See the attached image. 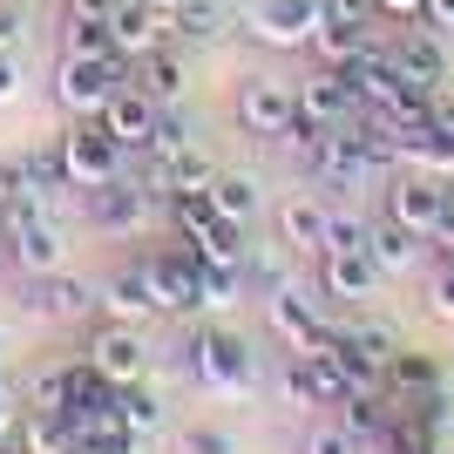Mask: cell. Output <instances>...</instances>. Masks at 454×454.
I'll return each instance as SVG.
<instances>
[{"instance_id":"36","label":"cell","mask_w":454,"mask_h":454,"mask_svg":"<svg viewBox=\"0 0 454 454\" xmlns=\"http://www.w3.org/2000/svg\"><path fill=\"white\" fill-rule=\"evenodd\" d=\"M0 204H41L35 197V163H27V156H0Z\"/></svg>"},{"instance_id":"19","label":"cell","mask_w":454,"mask_h":454,"mask_svg":"<svg viewBox=\"0 0 454 454\" xmlns=\"http://www.w3.org/2000/svg\"><path fill=\"white\" fill-rule=\"evenodd\" d=\"M156 115H163V109H156L150 95L136 89V82H122V89L109 95L102 122H109V136H115V143H122L129 156H143V150H150V129H156Z\"/></svg>"},{"instance_id":"25","label":"cell","mask_w":454,"mask_h":454,"mask_svg":"<svg viewBox=\"0 0 454 454\" xmlns=\"http://www.w3.org/2000/svg\"><path fill=\"white\" fill-rule=\"evenodd\" d=\"M373 20H319V35H312V55H319V68H346V61H360L366 48H373Z\"/></svg>"},{"instance_id":"53","label":"cell","mask_w":454,"mask_h":454,"mask_svg":"<svg viewBox=\"0 0 454 454\" xmlns=\"http://www.w3.org/2000/svg\"><path fill=\"white\" fill-rule=\"evenodd\" d=\"M448 204H454V176H448Z\"/></svg>"},{"instance_id":"46","label":"cell","mask_w":454,"mask_h":454,"mask_svg":"<svg viewBox=\"0 0 454 454\" xmlns=\"http://www.w3.org/2000/svg\"><path fill=\"white\" fill-rule=\"evenodd\" d=\"M20 95V68H14V55H7V48H0V109H7V102H14Z\"/></svg>"},{"instance_id":"49","label":"cell","mask_w":454,"mask_h":454,"mask_svg":"<svg viewBox=\"0 0 454 454\" xmlns=\"http://www.w3.org/2000/svg\"><path fill=\"white\" fill-rule=\"evenodd\" d=\"M420 20H427L434 35H448V27H454V0H427V7H420Z\"/></svg>"},{"instance_id":"55","label":"cell","mask_w":454,"mask_h":454,"mask_svg":"<svg viewBox=\"0 0 454 454\" xmlns=\"http://www.w3.org/2000/svg\"><path fill=\"white\" fill-rule=\"evenodd\" d=\"M0 454H14V448H0Z\"/></svg>"},{"instance_id":"13","label":"cell","mask_w":454,"mask_h":454,"mask_svg":"<svg viewBox=\"0 0 454 454\" xmlns=\"http://www.w3.org/2000/svg\"><path fill=\"white\" fill-rule=\"evenodd\" d=\"M197 265H204V258H197L190 245H163V251L143 258L156 312H197Z\"/></svg>"},{"instance_id":"35","label":"cell","mask_w":454,"mask_h":454,"mask_svg":"<svg viewBox=\"0 0 454 454\" xmlns=\"http://www.w3.org/2000/svg\"><path fill=\"white\" fill-rule=\"evenodd\" d=\"M61 48L68 55H115V41L102 20H75V14H61Z\"/></svg>"},{"instance_id":"28","label":"cell","mask_w":454,"mask_h":454,"mask_svg":"<svg viewBox=\"0 0 454 454\" xmlns=\"http://www.w3.org/2000/svg\"><path fill=\"white\" fill-rule=\"evenodd\" d=\"M434 387H441V360H434V353H407V346H400L394 360H387V387H380V394L420 400V394H434Z\"/></svg>"},{"instance_id":"52","label":"cell","mask_w":454,"mask_h":454,"mask_svg":"<svg viewBox=\"0 0 454 454\" xmlns=\"http://www.w3.org/2000/svg\"><path fill=\"white\" fill-rule=\"evenodd\" d=\"M0 265H7V224H0Z\"/></svg>"},{"instance_id":"54","label":"cell","mask_w":454,"mask_h":454,"mask_svg":"<svg viewBox=\"0 0 454 454\" xmlns=\"http://www.w3.org/2000/svg\"><path fill=\"white\" fill-rule=\"evenodd\" d=\"M434 454H454V448H434Z\"/></svg>"},{"instance_id":"1","label":"cell","mask_w":454,"mask_h":454,"mask_svg":"<svg viewBox=\"0 0 454 454\" xmlns=\"http://www.w3.org/2000/svg\"><path fill=\"white\" fill-rule=\"evenodd\" d=\"M55 150H61V170H68L75 190H102V184H115V176H129V150L109 136L102 115H68V129L55 136Z\"/></svg>"},{"instance_id":"15","label":"cell","mask_w":454,"mask_h":454,"mask_svg":"<svg viewBox=\"0 0 454 454\" xmlns=\"http://www.w3.org/2000/svg\"><path fill=\"white\" fill-rule=\"evenodd\" d=\"M27 305H35L41 319H61V325H75L95 312V285L75 278V271L61 265V271H41V278H27Z\"/></svg>"},{"instance_id":"6","label":"cell","mask_w":454,"mask_h":454,"mask_svg":"<svg viewBox=\"0 0 454 454\" xmlns=\"http://www.w3.org/2000/svg\"><path fill=\"white\" fill-rule=\"evenodd\" d=\"M319 20H325L319 0H251L245 35H251V41H265V48H312Z\"/></svg>"},{"instance_id":"22","label":"cell","mask_w":454,"mask_h":454,"mask_svg":"<svg viewBox=\"0 0 454 454\" xmlns=\"http://www.w3.org/2000/svg\"><path fill=\"white\" fill-rule=\"evenodd\" d=\"M210 176H217V163H210L197 143L190 150H176V156H156L150 163V190L170 204V197H190V190H210Z\"/></svg>"},{"instance_id":"10","label":"cell","mask_w":454,"mask_h":454,"mask_svg":"<svg viewBox=\"0 0 454 454\" xmlns=\"http://www.w3.org/2000/svg\"><path fill=\"white\" fill-rule=\"evenodd\" d=\"M292 115H299V89L278 75H245L238 82V122L251 136H285L292 129Z\"/></svg>"},{"instance_id":"21","label":"cell","mask_w":454,"mask_h":454,"mask_svg":"<svg viewBox=\"0 0 454 454\" xmlns=\"http://www.w3.org/2000/svg\"><path fill=\"white\" fill-rule=\"evenodd\" d=\"M325 224H333V204L312 197V190L278 204V245L285 251H325Z\"/></svg>"},{"instance_id":"9","label":"cell","mask_w":454,"mask_h":454,"mask_svg":"<svg viewBox=\"0 0 454 454\" xmlns=\"http://www.w3.org/2000/svg\"><path fill=\"white\" fill-rule=\"evenodd\" d=\"M346 394H353V380H346V366L333 360V346L292 353V366H285V400H292V407H340Z\"/></svg>"},{"instance_id":"3","label":"cell","mask_w":454,"mask_h":454,"mask_svg":"<svg viewBox=\"0 0 454 454\" xmlns=\"http://www.w3.org/2000/svg\"><path fill=\"white\" fill-rule=\"evenodd\" d=\"M122 82H129V61H122V55H61L55 102L68 115H102Z\"/></svg>"},{"instance_id":"29","label":"cell","mask_w":454,"mask_h":454,"mask_svg":"<svg viewBox=\"0 0 454 454\" xmlns=\"http://www.w3.org/2000/svg\"><path fill=\"white\" fill-rule=\"evenodd\" d=\"M340 427L360 441V448H380V441H387V427H394L387 394H346V400H340Z\"/></svg>"},{"instance_id":"47","label":"cell","mask_w":454,"mask_h":454,"mask_svg":"<svg viewBox=\"0 0 454 454\" xmlns=\"http://www.w3.org/2000/svg\"><path fill=\"white\" fill-rule=\"evenodd\" d=\"M68 14H75V20H102V27H109L115 0H68Z\"/></svg>"},{"instance_id":"44","label":"cell","mask_w":454,"mask_h":454,"mask_svg":"<svg viewBox=\"0 0 454 454\" xmlns=\"http://www.w3.org/2000/svg\"><path fill=\"white\" fill-rule=\"evenodd\" d=\"M20 35H27V20H20V0H0V48L14 55V48H20Z\"/></svg>"},{"instance_id":"51","label":"cell","mask_w":454,"mask_h":454,"mask_svg":"<svg viewBox=\"0 0 454 454\" xmlns=\"http://www.w3.org/2000/svg\"><path fill=\"white\" fill-rule=\"evenodd\" d=\"M150 7H163V14H176V7H184V0H150Z\"/></svg>"},{"instance_id":"50","label":"cell","mask_w":454,"mask_h":454,"mask_svg":"<svg viewBox=\"0 0 454 454\" xmlns=\"http://www.w3.org/2000/svg\"><path fill=\"white\" fill-rule=\"evenodd\" d=\"M7 427H14V394L0 387V434H7Z\"/></svg>"},{"instance_id":"42","label":"cell","mask_w":454,"mask_h":454,"mask_svg":"<svg viewBox=\"0 0 454 454\" xmlns=\"http://www.w3.org/2000/svg\"><path fill=\"white\" fill-rule=\"evenodd\" d=\"M299 454H366V448L346 434L340 420H319V427H305V448Z\"/></svg>"},{"instance_id":"43","label":"cell","mask_w":454,"mask_h":454,"mask_svg":"<svg viewBox=\"0 0 454 454\" xmlns=\"http://www.w3.org/2000/svg\"><path fill=\"white\" fill-rule=\"evenodd\" d=\"M427 312L454 325V258H448V251L434 258V278H427Z\"/></svg>"},{"instance_id":"12","label":"cell","mask_w":454,"mask_h":454,"mask_svg":"<svg viewBox=\"0 0 454 454\" xmlns=\"http://www.w3.org/2000/svg\"><path fill=\"white\" fill-rule=\"evenodd\" d=\"M387 55H394V68H400L407 89H420V95L448 89V55H441V35L427 20H420V27H400V35L387 41Z\"/></svg>"},{"instance_id":"24","label":"cell","mask_w":454,"mask_h":454,"mask_svg":"<svg viewBox=\"0 0 454 454\" xmlns=\"http://www.w3.org/2000/svg\"><path fill=\"white\" fill-rule=\"evenodd\" d=\"M366 251H373L380 278H394V271H414V265H420L427 238H420V231H407V224H394V217H380L373 238H366Z\"/></svg>"},{"instance_id":"8","label":"cell","mask_w":454,"mask_h":454,"mask_svg":"<svg viewBox=\"0 0 454 454\" xmlns=\"http://www.w3.org/2000/svg\"><path fill=\"white\" fill-rule=\"evenodd\" d=\"M265 319H271V333H278L292 353H319V346H333V333H340V325H325V312L305 299L299 285L265 292Z\"/></svg>"},{"instance_id":"40","label":"cell","mask_w":454,"mask_h":454,"mask_svg":"<svg viewBox=\"0 0 454 454\" xmlns=\"http://www.w3.org/2000/svg\"><path fill=\"white\" fill-rule=\"evenodd\" d=\"M373 224H366L360 210H333V224H325V251H366Z\"/></svg>"},{"instance_id":"32","label":"cell","mask_w":454,"mask_h":454,"mask_svg":"<svg viewBox=\"0 0 454 454\" xmlns=\"http://www.w3.org/2000/svg\"><path fill=\"white\" fill-rule=\"evenodd\" d=\"M245 292V265H197V312H231Z\"/></svg>"},{"instance_id":"16","label":"cell","mask_w":454,"mask_h":454,"mask_svg":"<svg viewBox=\"0 0 454 454\" xmlns=\"http://www.w3.org/2000/svg\"><path fill=\"white\" fill-rule=\"evenodd\" d=\"M299 115H305V122H325V129L353 122V115H360V95H353V82H346V68H319V75H305Z\"/></svg>"},{"instance_id":"18","label":"cell","mask_w":454,"mask_h":454,"mask_svg":"<svg viewBox=\"0 0 454 454\" xmlns=\"http://www.w3.org/2000/svg\"><path fill=\"white\" fill-rule=\"evenodd\" d=\"M95 312H102V319H122V325H150L156 319L150 271H143V265H122L109 285H95Z\"/></svg>"},{"instance_id":"5","label":"cell","mask_w":454,"mask_h":454,"mask_svg":"<svg viewBox=\"0 0 454 454\" xmlns=\"http://www.w3.org/2000/svg\"><path fill=\"white\" fill-rule=\"evenodd\" d=\"M150 340H143V325H122V319H102L89 325V366L102 380H115V387H129V380L150 373Z\"/></svg>"},{"instance_id":"26","label":"cell","mask_w":454,"mask_h":454,"mask_svg":"<svg viewBox=\"0 0 454 454\" xmlns=\"http://www.w3.org/2000/svg\"><path fill=\"white\" fill-rule=\"evenodd\" d=\"M224 27H231V7H224V0H184V7L170 14V35L184 41V48H217Z\"/></svg>"},{"instance_id":"2","label":"cell","mask_w":454,"mask_h":454,"mask_svg":"<svg viewBox=\"0 0 454 454\" xmlns=\"http://www.w3.org/2000/svg\"><path fill=\"white\" fill-rule=\"evenodd\" d=\"M0 224H7V265H20L27 278L68 265V238L41 204H0Z\"/></svg>"},{"instance_id":"39","label":"cell","mask_w":454,"mask_h":454,"mask_svg":"<svg viewBox=\"0 0 454 454\" xmlns=\"http://www.w3.org/2000/svg\"><path fill=\"white\" fill-rule=\"evenodd\" d=\"M27 163H35V197L41 204H55L61 190H75L68 170H61V150H27Z\"/></svg>"},{"instance_id":"38","label":"cell","mask_w":454,"mask_h":454,"mask_svg":"<svg viewBox=\"0 0 454 454\" xmlns=\"http://www.w3.org/2000/svg\"><path fill=\"white\" fill-rule=\"evenodd\" d=\"M27 407L35 414H61L68 407V366H48V373L27 380Z\"/></svg>"},{"instance_id":"45","label":"cell","mask_w":454,"mask_h":454,"mask_svg":"<svg viewBox=\"0 0 454 454\" xmlns=\"http://www.w3.org/2000/svg\"><path fill=\"white\" fill-rule=\"evenodd\" d=\"M319 7H325V20H360V27L373 20V0H319Z\"/></svg>"},{"instance_id":"31","label":"cell","mask_w":454,"mask_h":454,"mask_svg":"<svg viewBox=\"0 0 454 454\" xmlns=\"http://www.w3.org/2000/svg\"><path fill=\"white\" fill-rule=\"evenodd\" d=\"M115 420H122L136 441H150V434H163V400H156L143 380H129V387H115Z\"/></svg>"},{"instance_id":"33","label":"cell","mask_w":454,"mask_h":454,"mask_svg":"<svg viewBox=\"0 0 454 454\" xmlns=\"http://www.w3.org/2000/svg\"><path fill=\"white\" fill-rule=\"evenodd\" d=\"M20 454H75V434L61 427V414H27L20 420Z\"/></svg>"},{"instance_id":"11","label":"cell","mask_w":454,"mask_h":454,"mask_svg":"<svg viewBox=\"0 0 454 454\" xmlns=\"http://www.w3.org/2000/svg\"><path fill=\"white\" fill-rule=\"evenodd\" d=\"M387 217L420 238H434V224L448 217V176H420V170H400L394 190H387Z\"/></svg>"},{"instance_id":"48","label":"cell","mask_w":454,"mask_h":454,"mask_svg":"<svg viewBox=\"0 0 454 454\" xmlns=\"http://www.w3.org/2000/svg\"><path fill=\"white\" fill-rule=\"evenodd\" d=\"M420 7L427 0H373V14H387V20H420Z\"/></svg>"},{"instance_id":"14","label":"cell","mask_w":454,"mask_h":454,"mask_svg":"<svg viewBox=\"0 0 454 454\" xmlns=\"http://www.w3.org/2000/svg\"><path fill=\"white\" fill-rule=\"evenodd\" d=\"M109 41H115V55H122V61H143L150 48H163V41H170V14H163V7H150V0H115Z\"/></svg>"},{"instance_id":"30","label":"cell","mask_w":454,"mask_h":454,"mask_svg":"<svg viewBox=\"0 0 454 454\" xmlns=\"http://www.w3.org/2000/svg\"><path fill=\"white\" fill-rule=\"evenodd\" d=\"M204 197H210V210H217V217H238V224H251V217H258V176H245V170H217Z\"/></svg>"},{"instance_id":"20","label":"cell","mask_w":454,"mask_h":454,"mask_svg":"<svg viewBox=\"0 0 454 454\" xmlns=\"http://www.w3.org/2000/svg\"><path fill=\"white\" fill-rule=\"evenodd\" d=\"M400 170H420V176H454V129L434 122H414V129H400Z\"/></svg>"},{"instance_id":"27","label":"cell","mask_w":454,"mask_h":454,"mask_svg":"<svg viewBox=\"0 0 454 454\" xmlns=\"http://www.w3.org/2000/svg\"><path fill=\"white\" fill-rule=\"evenodd\" d=\"M245 238H251V224H238V217H210L204 231H190L184 245L204 258V265H245Z\"/></svg>"},{"instance_id":"23","label":"cell","mask_w":454,"mask_h":454,"mask_svg":"<svg viewBox=\"0 0 454 454\" xmlns=\"http://www.w3.org/2000/svg\"><path fill=\"white\" fill-rule=\"evenodd\" d=\"M319 278L333 299H373L380 265H373V251H319Z\"/></svg>"},{"instance_id":"37","label":"cell","mask_w":454,"mask_h":454,"mask_svg":"<svg viewBox=\"0 0 454 454\" xmlns=\"http://www.w3.org/2000/svg\"><path fill=\"white\" fill-rule=\"evenodd\" d=\"M190 143H197V129H190L176 109H163V115H156V129H150V150H143V156L156 163V156H176V150H190Z\"/></svg>"},{"instance_id":"7","label":"cell","mask_w":454,"mask_h":454,"mask_svg":"<svg viewBox=\"0 0 454 454\" xmlns=\"http://www.w3.org/2000/svg\"><path fill=\"white\" fill-rule=\"evenodd\" d=\"M150 204H156V190L143 184V176H115V184L89 190L82 217H89V231H102V238H129V231H143Z\"/></svg>"},{"instance_id":"17","label":"cell","mask_w":454,"mask_h":454,"mask_svg":"<svg viewBox=\"0 0 454 454\" xmlns=\"http://www.w3.org/2000/svg\"><path fill=\"white\" fill-rule=\"evenodd\" d=\"M129 82L150 95L156 109H176V102H184V89H190V61H184V48H170V41H163V48H150L143 61H129Z\"/></svg>"},{"instance_id":"34","label":"cell","mask_w":454,"mask_h":454,"mask_svg":"<svg viewBox=\"0 0 454 454\" xmlns=\"http://www.w3.org/2000/svg\"><path fill=\"white\" fill-rule=\"evenodd\" d=\"M340 333H346L353 346H360L366 360H380V366H387V360L400 353V333H394L387 319H360V325H340Z\"/></svg>"},{"instance_id":"41","label":"cell","mask_w":454,"mask_h":454,"mask_svg":"<svg viewBox=\"0 0 454 454\" xmlns=\"http://www.w3.org/2000/svg\"><path fill=\"white\" fill-rule=\"evenodd\" d=\"M184 454H238V434L217 420H190L184 427Z\"/></svg>"},{"instance_id":"4","label":"cell","mask_w":454,"mask_h":454,"mask_svg":"<svg viewBox=\"0 0 454 454\" xmlns=\"http://www.w3.org/2000/svg\"><path fill=\"white\" fill-rule=\"evenodd\" d=\"M197 387L217 400H245L258 387V360H251V340L224 333V325H204V366H197Z\"/></svg>"}]
</instances>
